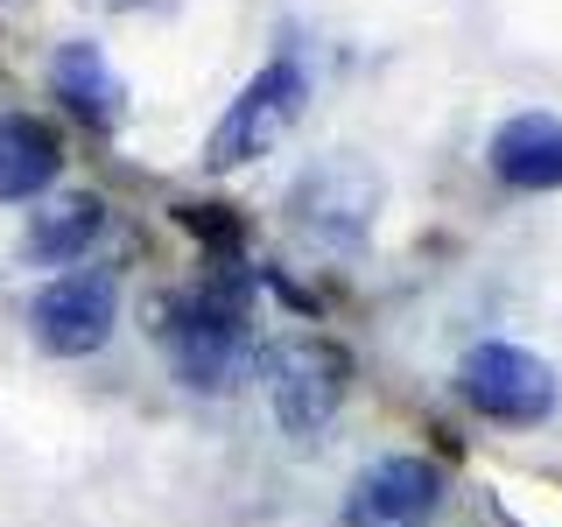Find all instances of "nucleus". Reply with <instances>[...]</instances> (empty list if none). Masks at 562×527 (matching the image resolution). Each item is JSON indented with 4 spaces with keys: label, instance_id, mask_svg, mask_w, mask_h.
<instances>
[{
    "label": "nucleus",
    "instance_id": "obj_1",
    "mask_svg": "<svg viewBox=\"0 0 562 527\" xmlns=\"http://www.w3.org/2000/svg\"><path fill=\"white\" fill-rule=\"evenodd\" d=\"M162 345L183 386L198 394H225L246 359H254V289H246L239 260H211L198 289H183L162 310Z\"/></svg>",
    "mask_w": 562,
    "mask_h": 527
},
{
    "label": "nucleus",
    "instance_id": "obj_2",
    "mask_svg": "<svg viewBox=\"0 0 562 527\" xmlns=\"http://www.w3.org/2000/svg\"><path fill=\"white\" fill-rule=\"evenodd\" d=\"M303 105H310V70H303V64H295V57L260 64L254 78L239 85V99L218 113V127H211L204 169L225 176V169H246V162H260V155H274L281 141L295 134Z\"/></svg>",
    "mask_w": 562,
    "mask_h": 527
},
{
    "label": "nucleus",
    "instance_id": "obj_3",
    "mask_svg": "<svg viewBox=\"0 0 562 527\" xmlns=\"http://www.w3.org/2000/svg\"><path fill=\"white\" fill-rule=\"evenodd\" d=\"M345 386H351V359L330 338H289L268 359V401L289 436L330 429V415L345 408Z\"/></svg>",
    "mask_w": 562,
    "mask_h": 527
},
{
    "label": "nucleus",
    "instance_id": "obj_4",
    "mask_svg": "<svg viewBox=\"0 0 562 527\" xmlns=\"http://www.w3.org/2000/svg\"><path fill=\"white\" fill-rule=\"evenodd\" d=\"M29 324H35V345L43 351L85 359V351H99L105 338H113V324H120V281L105 268H70V274H57L43 295H35Z\"/></svg>",
    "mask_w": 562,
    "mask_h": 527
},
{
    "label": "nucleus",
    "instance_id": "obj_5",
    "mask_svg": "<svg viewBox=\"0 0 562 527\" xmlns=\"http://www.w3.org/2000/svg\"><path fill=\"white\" fill-rule=\"evenodd\" d=\"M457 394H464L479 415H492V422H541L555 408V373H549V359L492 338V345L464 351V366H457Z\"/></svg>",
    "mask_w": 562,
    "mask_h": 527
},
{
    "label": "nucleus",
    "instance_id": "obj_6",
    "mask_svg": "<svg viewBox=\"0 0 562 527\" xmlns=\"http://www.w3.org/2000/svg\"><path fill=\"white\" fill-rule=\"evenodd\" d=\"M436 500H443V471L429 457H380V464L359 471L345 520L351 527H415L436 514Z\"/></svg>",
    "mask_w": 562,
    "mask_h": 527
},
{
    "label": "nucleus",
    "instance_id": "obj_7",
    "mask_svg": "<svg viewBox=\"0 0 562 527\" xmlns=\"http://www.w3.org/2000/svg\"><path fill=\"white\" fill-rule=\"evenodd\" d=\"M289 204L303 218V233H316L324 246H351L366 233V218H373V176L351 169V162H324L303 176V190Z\"/></svg>",
    "mask_w": 562,
    "mask_h": 527
},
{
    "label": "nucleus",
    "instance_id": "obj_8",
    "mask_svg": "<svg viewBox=\"0 0 562 527\" xmlns=\"http://www.w3.org/2000/svg\"><path fill=\"white\" fill-rule=\"evenodd\" d=\"M492 176L514 190H562V120L555 113H514L492 134Z\"/></svg>",
    "mask_w": 562,
    "mask_h": 527
},
{
    "label": "nucleus",
    "instance_id": "obj_9",
    "mask_svg": "<svg viewBox=\"0 0 562 527\" xmlns=\"http://www.w3.org/2000/svg\"><path fill=\"white\" fill-rule=\"evenodd\" d=\"M64 169V141L29 113H0V204H22L49 190Z\"/></svg>",
    "mask_w": 562,
    "mask_h": 527
},
{
    "label": "nucleus",
    "instance_id": "obj_10",
    "mask_svg": "<svg viewBox=\"0 0 562 527\" xmlns=\"http://www.w3.org/2000/svg\"><path fill=\"white\" fill-rule=\"evenodd\" d=\"M49 85H57V99L78 120H92V127H113V120L127 113V85L113 78V64L99 57V43H64L57 64H49Z\"/></svg>",
    "mask_w": 562,
    "mask_h": 527
},
{
    "label": "nucleus",
    "instance_id": "obj_11",
    "mask_svg": "<svg viewBox=\"0 0 562 527\" xmlns=\"http://www.w3.org/2000/svg\"><path fill=\"white\" fill-rule=\"evenodd\" d=\"M99 225H105V204L92 198V190H70V198H57L49 211H35L29 260H35V268H70V260L99 239Z\"/></svg>",
    "mask_w": 562,
    "mask_h": 527
}]
</instances>
